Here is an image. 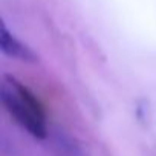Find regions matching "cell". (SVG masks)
I'll list each match as a JSON object with an SVG mask.
<instances>
[{
  "label": "cell",
  "instance_id": "cell-2",
  "mask_svg": "<svg viewBox=\"0 0 156 156\" xmlns=\"http://www.w3.org/2000/svg\"><path fill=\"white\" fill-rule=\"evenodd\" d=\"M0 48H2L3 54H6L8 57L17 58L20 61H26V63H35L37 61V55L25 44L22 43L19 38H16L5 25H2V35H0Z\"/></svg>",
  "mask_w": 156,
  "mask_h": 156
},
{
  "label": "cell",
  "instance_id": "cell-1",
  "mask_svg": "<svg viewBox=\"0 0 156 156\" xmlns=\"http://www.w3.org/2000/svg\"><path fill=\"white\" fill-rule=\"evenodd\" d=\"M3 80L2 103L6 112L34 138L44 139L48 136L46 113L37 97L17 78L5 75Z\"/></svg>",
  "mask_w": 156,
  "mask_h": 156
}]
</instances>
